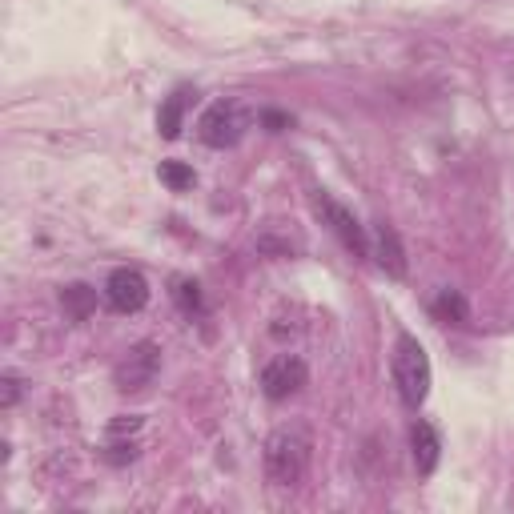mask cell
<instances>
[{
	"mask_svg": "<svg viewBox=\"0 0 514 514\" xmlns=\"http://www.w3.org/2000/svg\"><path fill=\"white\" fill-rule=\"evenodd\" d=\"M105 458H109V462H117V466H121V462H133V458H137V446H133V442H117V438H109V454H105Z\"/></svg>",
	"mask_w": 514,
	"mask_h": 514,
	"instance_id": "obj_15",
	"label": "cell"
},
{
	"mask_svg": "<svg viewBox=\"0 0 514 514\" xmlns=\"http://www.w3.org/2000/svg\"><path fill=\"white\" fill-rule=\"evenodd\" d=\"M241 133H245V113H241L237 101H217V105H209V109L201 113V121H197V137H201L209 149H229V145L241 141Z\"/></svg>",
	"mask_w": 514,
	"mask_h": 514,
	"instance_id": "obj_3",
	"label": "cell"
},
{
	"mask_svg": "<svg viewBox=\"0 0 514 514\" xmlns=\"http://www.w3.org/2000/svg\"><path fill=\"white\" fill-rule=\"evenodd\" d=\"M314 209H318V217L338 233V241L354 253V257H370V241H366V229H362V221L346 209V205H338L330 193H314Z\"/></svg>",
	"mask_w": 514,
	"mask_h": 514,
	"instance_id": "obj_5",
	"label": "cell"
},
{
	"mask_svg": "<svg viewBox=\"0 0 514 514\" xmlns=\"http://www.w3.org/2000/svg\"><path fill=\"white\" fill-rule=\"evenodd\" d=\"M105 302L117 310V314H137L145 310L149 302V282L141 278V270H113L109 282H105Z\"/></svg>",
	"mask_w": 514,
	"mask_h": 514,
	"instance_id": "obj_7",
	"label": "cell"
},
{
	"mask_svg": "<svg viewBox=\"0 0 514 514\" xmlns=\"http://www.w3.org/2000/svg\"><path fill=\"white\" fill-rule=\"evenodd\" d=\"M306 382H310V370H306V362H302L298 354H278V358H270L266 370H262V394H266L270 402L294 398Z\"/></svg>",
	"mask_w": 514,
	"mask_h": 514,
	"instance_id": "obj_6",
	"label": "cell"
},
{
	"mask_svg": "<svg viewBox=\"0 0 514 514\" xmlns=\"http://www.w3.org/2000/svg\"><path fill=\"white\" fill-rule=\"evenodd\" d=\"M141 430V418H117L109 426V438H125V434H137Z\"/></svg>",
	"mask_w": 514,
	"mask_h": 514,
	"instance_id": "obj_16",
	"label": "cell"
},
{
	"mask_svg": "<svg viewBox=\"0 0 514 514\" xmlns=\"http://www.w3.org/2000/svg\"><path fill=\"white\" fill-rule=\"evenodd\" d=\"M185 105H189V93H185V89H181V93H173V97L161 105V113H157V129H161V137H165V141H173V137L181 133Z\"/></svg>",
	"mask_w": 514,
	"mask_h": 514,
	"instance_id": "obj_10",
	"label": "cell"
},
{
	"mask_svg": "<svg viewBox=\"0 0 514 514\" xmlns=\"http://www.w3.org/2000/svg\"><path fill=\"white\" fill-rule=\"evenodd\" d=\"M0 382H5V406H17V398H21V378H17V374H5Z\"/></svg>",
	"mask_w": 514,
	"mask_h": 514,
	"instance_id": "obj_17",
	"label": "cell"
},
{
	"mask_svg": "<svg viewBox=\"0 0 514 514\" xmlns=\"http://www.w3.org/2000/svg\"><path fill=\"white\" fill-rule=\"evenodd\" d=\"M374 257H378V266L390 270L394 278L406 274V257H402V245H398V233L390 225H378V241H374Z\"/></svg>",
	"mask_w": 514,
	"mask_h": 514,
	"instance_id": "obj_9",
	"label": "cell"
},
{
	"mask_svg": "<svg viewBox=\"0 0 514 514\" xmlns=\"http://www.w3.org/2000/svg\"><path fill=\"white\" fill-rule=\"evenodd\" d=\"M410 446H414V466H418V474H434L438 454H442L438 430H434L430 422H414V430H410Z\"/></svg>",
	"mask_w": 514,
	"mask_h": 514,
	"instance_id": "obj_8",
	"label": "cell"
},
{
	"mask_svg": "<svg viewBox=\"0 0 514 514\" xmlns=\"http://www.w3.org/2000/svg\"><path fill=\"white\" fill-rule=\"evenodd\" d=\"M310 458H314V434L306 426H278L270 438H266V450H262V466H266V478L278 486V490H294L302 486L306 470H310Z\"/></svg>",
	"mask_w": 514,
	"mask_h": 514,
	"instance_id": "obj_1",
	"label": "cell"
},
{
	"mask_svg": "<svg viewBox=\"0 0 514 514\" xmlns=\"http://www.w3.org/2000/svg\"><path fill=\"white\" fill-rule=\"evenodd\" d=\"M434 310H438L442 318H450V314H454V322H466V302H462L454 290H442V298L434 302Z\"/></svg>",
	"mask_w": 514,
	"mask_h": 514,
	"instance_id": "obj_13",
	"label": "cell"
},
{
	"mask_svg": "<svg viewBox=\"0 0 514 514\" xmlns=\"http://www.w3.org/2000/svg\"><path fill=\"white\" fill-rule=\"evenodd\" d=\"M61 306H65V314L73 322H85L93 314V306H97V294L89 286H69V290H61Z\"/></svg>",
	"mask_w": 514,
	"mask_h": 514,
	"instance_id": "obj_11",
	"label": "cell"
},
{
	"mask_svg": "<svg viewBox=\"0 0 514 514\" xmlns=\"http://www.w3.org/2000/svg\"><path fill=\"white\" fill-rule=\"evenodd\" d=\"M157 177L173 189V193H185V189H193V169L185 165V161H161V169H157Z\"/></svg>",
	"mask_w": 514,
	"mask_h": 514,
	"instance_id": "obj_12",
	"label": "cell"
},
{
	"mask_svg": "<svg viewBox=\"0 0 514 514\" xmlns=\"http://www.w3.org/2000/svg\"><path fill=\"white\" fill-rule=\"evenodd\" d=\"M390 374H394V386L402 394L406 406H422L426 394H430V358L422 350L418 338L402 334L394 342V358H390Z\"/></svg>",
	"mask_w": 514,
	"mask_h": 514,
	"instance_id": "obj_2",
	"label": "cell"
},
{
	"mask_svg": "<svg viewBox=\"0 0 514 514\" xmlns=\"http://www.w3.org/2000/svg\"><path fill=\"white\" fill-rule=\"evenodd\" d=\"M157 370H161V350H157L153 342H137V346H129L125 358L113 366V382H117V390L133 394V390H145V386L157 378Z\"/></svg>",
	"mask_w": 514,
	"mask_h": 514,
	"instance_id": "obj_4",
	"label": "cell"
},
{
	"mask_svg": "<svg viewBox=\"0 0 514 514\" xmlns=\"http://www.w3.org/2000/svg\"><path fill=\"white\" fill-rule=\"evenodd\" d=\"M173 298H177V306H181L185 314L201 310V294H197V286H193V282H173Z\"/></svg>",
	"mask_w": 514,
	"mask_h": 514,
	"instance_id": "obj_14",
	"label": "cell"
}]
</instances>
